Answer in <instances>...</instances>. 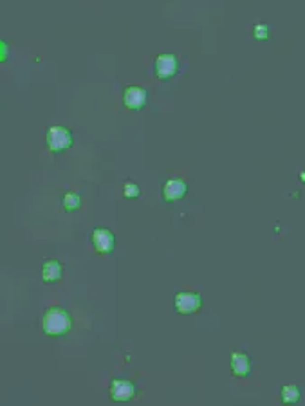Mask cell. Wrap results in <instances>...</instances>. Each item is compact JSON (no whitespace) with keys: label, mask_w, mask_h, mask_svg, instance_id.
I'll use <instances>...</instances> for the list:
<instances>
[{"label":"cell","mask_w":305,"mask_h":406,"mask_svg":"<svg viewBox=\"0 0 305 406\" xmlns=\"http://www.w3.org/2000/svg\"><path fill=\"white\" fill-rule=\"evenodd\" d=\"M73 145V134L65 127H51L47 130V147L51 152H62Z\"/></svg>","instance_id":"obj_3"},{"label":"cell","mask_w":305,"mask_h":406,"mask_svg":"<svg viewBox=\"0 0 305 406\" xmlns=\"http://www.w3.org/2000/svg\"><path fill=\"white\" fill-rule=\"evenodd\" d=\"M79 204H81V197L78 193H65L63 195V208L67 211L78 210Z\"/></svg>","instance_id":"obj_12"},{"label":"cell","mask_w":305,"mask_h":406,"mask_svg":"<svg viewBox=\"0 0 305 406\" xmlns=\"http://www.w3.org/2000/svg\"><path fill=\"white\" fill-rule=\"evenodd\" d=\"M282 399H284V403H287V405H295L298 399H300V390H298V386L295 385H287L282 388Z\"/></svg>","instance_id":"obj_11"},{"label":"cell","mask_w":305,"mask_h":406,"mask_svg":"<svg viewBox=\"0 0 305 406\" xmlns=\"http://www.w3.org/2000/svg\"><path fill=\"white\" fill-rule=\"evenodd\" d=\"M253 37L257 38V40H267L269 26H266V24H257V26L253 27Z\"/></svg>","instance_id":"obj_14"},{"label":"cell","mask_w":305,"mask_h":406,"mask_svg":"<svg viewBox=\"0 0 305 406\" xmlns=\"http://www.w3.org/2000/svg\"><path fill=\"white\" fill-rule=\"evenodd\" d=\"M109 394H111V397L114 401H119V403L130 401L132 397L136 396V386L128 379H112Z\"/></svg>","instance_id":"obj_5"},{"label":"cell","mask_w":305,"mask_h":406,"mask_svg":"<svg viewBox=\"0 0 305 406\" xmlns=\"http://www.w3.org/2000/svg\"><path fill=\"white\" fill-rule=\"evenodd\" d=\"M42 329L47 336H63L71 329V316L62 307H51L42 318Z\"/></svg>","instance_id":"obj_1"},{"label":"cell","mask_w":305,"mask_h":406,"mask_svg":"<svg viewBox=\"0 0 305 406\" xmlns=\"http://www.w3.org/2000/svg\"><path fill=\"white\" fill-rule=\"evenodd\" d=\"M123 103H125L126 109L139 111V109L147 105V90L141 89V87H128L125 90V94H123Z\"/></svg>","instance_id":"obj_6"},{"label":"cell","mask_w":305,"mask_h":406,"mask_svg":"<svg viewBox=\"0 0 305 406\" xmlns=\"http://www.w3.org/2000/svg\"><path fill=\"white\" fill-rule=\"evenodd\" d=\"M123 195L126 197V199H136V197L141 195V190H139V186L136 185V183H125L123 185Z\"/></svg>","instance_id":"obj_13"},{"label":"cell","mask_w":305,"mask_h":406,"mask_svg":"<svg viewBox=\"0 0 305 406\" xmlns=\"http://www.w3.org/2000/svg\"><path fill=\"white\" fill-rule=\"evenodd\" d=\"M177 73V60L174 54H161L155 60V74L161 79H168Z\"/></svg>","instance_id":"obj_7"},{"label":"cell","mask_w":305,"mask_h":406,"mask_svg":"<svg viewBox=\"0 0 305 406\" xmlns=\"http://www.w3.org/2000/svg\"><path fill=\"white\" fill-rule=\"evenodd\" d=\"M174 305L181 314H195L202 307V298L191 291H181L174 298Z\"/></svg>","instance_id":"obj_2"},{"label":"cell","mask_w":305,"mask_h":406,"mask_svg":"<svg viewBox=\"0 0 305 406\" xmlns=\"http://www.w3.org/2000/svg\"><path fill=\"white\" fill-rule=\"evenodd\" d=\"M231 372L235 377H246L251 372V363L249 358L242 352H233L231 354Z\"/></svg>","instance_id":"obj_9"},{"label":"cell","mask_w":305,"mask_h":406,"mask_svg":"<svg viewBox=\"0 0 305 406\" xmlns=\"http://www.w3.org/2000/svg\"><path fill=\"white\" fill-rule=\"evenodd\" d=\"M186 183H184L183 179H168L166 183H164V188H163V199L166 202H174V201H179V199H183L184 195H186Z\"/></svg>","instance_id":"obj_8"},{"label":"cell","mask_w":305,"mask_h":406,"mask_svg":"<svg viewBox=\"0 0 305 406\" xmlns=\"http://www.w3.org/2000/svg\"><path fill=\"white\" fill-rule=\"evenodd\" d=\"M62 264L58 260H47L42 267V278L43 282H58L62 278Z\"/></svg>","instance_id":"obj_10"},{"label":"cell","mask_w":305,"mask_h":406,"mask_svg":"<svg viewBox=\"0 0 305 406\" xmlns=\"http://www.w3.org/2000/svg\"><path fill=\"white\" fill-rule=\"evenodd\" d=\"M90 240H92V246H94L96 253H101V255L111 253L112 249H114V244H116V238H114L112 231H109L105 227H96L94 231H92Z\"/></svg>","instance_id":"obj_4"}]
</instances>
